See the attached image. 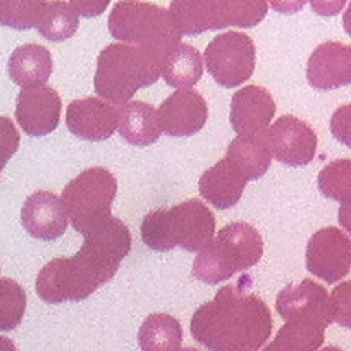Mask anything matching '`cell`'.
<instances>
[{
    "mask_svg": "<svg viewBox=\"0 0 351 351\" xmlns=\"http://www.w3.org/2000/svg\"><path fill=\"white\" fill-rule=\"evenodd\" d=\"M131 250V232L124 222L110 217L84 234L80 252L69 258H53L36 278V295L49 305L83 302L116 276Z\"/></svg>",
    "mask_w": 351,
    "mask_h": 351,
    "instance_id": "6da1fadb",
    "label": "cell"
},
{
    "mask_svg": "<svg viewBox=\"0 0 351 351\" xmlns=\"http://www.w3.org/2000/svg\"><path fill=\"white\" fill-rule=\"evenodd\" d=\"M272 326L271 308L260 296L224 286L193 313L190 330L210 351H256L271 337Z\"/></svg>",
    "mask_w": 351,
    "mask_h": 351,
    "instance_id": "7a4b0ae2",
    "label": "cell"
},
{
    "mask_svg": "<svg viewBox=\"0 0 351 351\" xmlns=\"http://www.w3.org/2000/svg\"><path fill=\"white\" fill-rule=\"evenodd\" d=\"M162 66L164 59L145 47L110 43L97 60L95 93L114 106H124L138 90L157 83Z\"/></svg>",
    "mask_w": 351,
    "mask_h": 351,
    "instance_id": "3957f363",
    "label": "cell"
},
{
    "mask_svg": "<svg viewBox=\"0 0 351 351\" xmlns=\"http://www.w3.org/2000/svg\"><path fill=\"white\" fill-rule=\"evenodd\" d=\"M140 231L141 241L154 252H171L176 246L200 252L214 238L215 217L204 202L186 200L148 212Z\"/></svg>",
    "mask_w": 351,
    "mask_h": 351,
    "instance_id": "277c9868",
    "label": "cell"
},
{
    "mask_svg": "<svg viewBox=\"0 0 351 351\" xmlns=\"http://www.w3.org/2000/svg\"><path fill=\"white\" fill-rule=\"evenodd\" d=\"M263 239L258 229L246 222H231L198 252L193 274L204 285H219L236 272H245L262 260Z\"/></svg>",
    "mask_w": 351,
    "mask_h": 351,
    "instance_id": "5b68a950",
    "label": "cell"
},
{
    "mask_svg": "<svg viewBox=\"0 0 351 351\" xmlns=\"http://www.w3.org/2000/svg\"><path fill=\"white\" fill-rule=\"evenodd\" d=\"M109 32L117 42L140 45L162 59L181 43L169 9L143 0H119L109 14Z\"/></svg>",
    "mask_w": 351,
    "mask_h": 351,
    "instance_id": "8992f818",
    "label": "cell"
},
{
    "mask_svg": "<svg viewBox=\"0 0 351 351\" xmlns=\"http://www.w3.org/2000/svg\"><path fill=\"white\" fill-rule=\"evenodd\" d=\"M267 0H172L169 14L181 35L198 36L236 26L253 28L267 16Z\"/></svg>",
    "mask_w": 351,
    "mask_h": 351,
    "instance_id": "52a82bcc",
    "label": "cell"
},
{
    "mask_svg": "<svg viewBox=\"0 0 351 351\" xmlns=\"http://www.w3.org/2000/svg\"><path fill=\"white\" fill-rule=\"evenodd\" d=\"M116 193V176L104 167H92L67 183L60 200L73 228L84 236L112 217Z\"/></svg>",
    "mask_w": 351,
    "mask_h": 351,
    "instance_id": "ba28073f",
    "label": "cell"
},
{
    "mask_svg": "<svg viewBox=\"0 0 351 351\" xmlns=\"http://www.w3.org/2000/svg\"><path fill=\"white\" fill-rule=\"evenodd\" d=\"M205 66L222 88H236L250 80L255 71L256 49L246 33L228 32L217 35L205 49Z\"/></svg>",
    "mask_w": 351,
    "mask_h": 351,
    "instance_id": "9c48e42d",
    "label": "cell"
},
{
    "mask_svg": "<svg viewBox=\"0 0 351 351\" xmlns=\"http://www.w3.org/2000/svg\"><path fill=\"white\" fill-rule=\"evenodd\" d=\"M351 269V239L337 228H324L306 245V271L327 285H336Z\"/></svg>",
    "mask_w": 351,
    "mask_h": 351,
    "instance_id": "30bf717a",
    "label": "cell"
},
{
    "mask_svg": "<svg viewBox=\"0 0 351 351\" xmlns=\"http://www.w3.org/2000/svg\"><path fill=\"white\" fill-rule=\"evenodd\" d=\"M267 141L272 155L291 167L308 165L319 143L313 128L295 116L279 117L267 130Z\"/></svg>",
    "mask_w": 351,
    "mask_h": 351,
    "instance_id": "8fae6325",
    "label": "cell"
},
{
    "mask_svg": "<svg viewBox=\"0 0 351 351\" xmlns=\"http://www.w3.org/2000/svg\"><path fill=\"white\" fill-rule=\"evenodd\" d=\"M59 93L53 88L42 86L23 88L16 100V121L29 136H47L57 130L60 121Z\"/></svg>",
    "mask_w": 351,
    "mask_h": 351,
    "instance_id": "7c38bea8",
    "label": "cell"
},
{
    "mask_svg": "<svg viewBox=\"0 0 351 351\" xmlns=\"http://www.w3.org/2000/svg\"><path fill=\"white\" fill-rule=\"evenodd\" d=\"M66 126L80 140H109L119 126V110L114 104L97 97L74 100L67 107Z\"/></svg>",
    "mask_w": 351,
    "mask_h": 351,
    "instance_id": "4fadbf2b",
    "label": "cell"
},
{
    "mask_svg": "<svg viewBox=\"0 0 351 351\" xmlns=\"http://www.w3.org/2000/svg\"><path fill=\"white\" fill-rule=\"evenodd\" d=\"M160 130L169 136L183 138L204 130L208 119V107L195 90H178L162 102L157 110Z\"/></svg>",
    "mask_w": 351,
    "mask_h": 351,
    "instance_id": "5bb4252c",
    "label": "cell"
},
{
    "mask_svg": "<svg viewBox=\"0 0 351 351\" xmlns=\"http://www.w3.org/2000/svg\"><path fill=\"white\" fill-rule=\"evenodd\" d=\"M276 102L271 92L258 84H248L232 95L229 121L238 136L267 133L274 119Z\"/></svg>",
    "mask_w": 351,
    "mask_h": 351,
    "instance_id": "9a60e30c",
    "label": "cell"
},
{
    "mask_svg": "<svg viewBox=\"0 0 351 351\" xmlns=\"http://www.w3.org/2000/svg\"><path fill=\"white\" fill-rule=\"evenodd\" d=\"M310 86L329 92L351 84V45L341 42L320 43L306 64Z\"/></svg>",
    "mask_w": 351,
    "mask_h": 351,
    "instance_id": "2e32d148",
    "label": "cell"
},
{
    "mask_svg": "<svg viewBox=\"0 0 351 351\" xmlns=\"http://www.w3.org/2000/svg\"><path fill=\"white\" fill-rule=\"evenodd\" d=\"M21 224L33 238L53 241L66 232L69 217L60 197L52 191H35L23 205Z\"/></svg>",
    "mask_w": 351,
    "mask_h": 351,
    "instance_id": "e0dca14e",
    "label": "cell"
},
{
    "mask_svg": "<svg viewBox=\"0 0 351 351\" xmlns=\"http://www.w3.org/2000/svg\"><path fill=\"white\" fill-rule=\"evenodd\" d=\"M276 310L285 320L306 317L320 320L326 326L334 322L330 295L324 286L317 285L312 279H303L300 285H289L279 291Z\"/></svg>",
    "mask_w": 351,
    "mask_h": 351,
    "instance_id": "ac0fdd59",
    "label": "cell"
},
{
    "mask_svg": "<svg viewBox=\"0 0 351 351\" xmlns=\"http://www.w3.org/2000/svg\"><path fill=\"white\" fill-rule=\"evenodd\" d=\"M246 184L248 178L224 157L202 174L198 190L204 200L214 205L217 210H228L241 200Z\"/></svg>",
    "mask_w": 351,
    "mask_h": 351,
    "instance_id": "d6986e66",
    "label": "cell"
},
{
    "mask_svg": "<svg viewBox=\"0 0 351 351\" xmlns=\"http://www.w3.org/2000/svg\"><path fill=\"white\" fill-rule=\"evenodd\" d=\"M52 71V53L38 43H26L18 47L9 57V77L21 88L42 86L50 80Z\"/></svg>",
    "mask_w": 351,
    "mask_h": 351,
    "instance_id": "ffe728a7",
    "label": "cell"
},
{
    "mask_svg": "<svg viewBox=\"0 0 351 351\" xmlns=\"http://www.w3.org/2000/svg\"><path fill=\"white\" fill-rule=\"evenodd\" d=\"M121 138L133 147H148L160 138L162 130L158 124L157 110L150 104L134 102L124 104L119 110Z\"/></svg>",
    "mask_w": 351,
    "mask_h": 351,
    "instance_id": "44dd1931",
    "label": "cell"
},
{
    "mask_svg": "<svg viewBox=\"0 0 351 351\" xmlns=\"http://www.w3.org/2000/svg\"><path fill=\"white\" fill-rule=\"evenodd\" d=\"M226 158L231 160L248 178V181L260 180L272 164V152L269 147L267 133L234 138L228 147Z\"/></svg>",
    "mask_w": 351,
    "mask_h": 351,
    "instance_id": "7402d4cb",
    "label": "cell"
},
{
    "mask_svg": "<svg viewBox=\"0 0 351 351\" xmlns=\"http://www.w3.org/2000/svg\"><path fill=\"white\" fill-rule=\"evenodd\" d=\"M327 327L320 320L306 317L288 319L263 351H317L322 346Z\"/></svg>",
    "mask_w": 351,
    "mask_h": 351,
    "instance_id": "603a6c76",
    "label": "cell"
},
{
    "mask_svg": "<svg viewBox=\"0 0 351 351\" xmlns=\"http://www.w3.org/2000/svg\"><path fill=\"white\" fill-rule=\"evenodd\" d=\"M204 76V57L195 47L180 43L162 66V77L172 88L190 90Z\"/></svg>",
    "mask_w": 351,
    "mask_h": 351,
    "instance_id": "cb8c5ba5",
    "label": "cell"
},
{
    "mask_svg": "<svg viewBox=\"0 0 351 351\" xmlns=\"http://www.w3.org/2000/svg\"><path fill=\"white\" fill-rule=\"evenodd\" d=\"M138 341L143 351H178L183 343V329L176 317L152 313L141 324Z\"/></svg>",
    "mask_w": 351,
    "mask_h": 351,
    "instance_id": "d4e9b609",
    "label": "cell"
},
{
    "mask_svg": "<svg viewBox=\"0 0 351 351\" xmlns=\"http://www.w3.org/2000/svg\"><path fill=\"white\" fill-rule=\"evenodd\" d=\"M80 28V16L73 5L64 0H52L47 4L42 21L36 29L49 42H66L73 38Z\"/></svg>",
    "mask_w": 351,
    "mask_h": 351,
    "instance_id": "484cf974",
    "label": "cell"
},
{
    "mask_svg": "<svg viewBox=\"0 0 351 351\" xmlns=\"http://www.w3.org/2000/svg\"><path fill=\"white\" fill-rule=\"evenodd\" d=\"M47 0H0V25L25 32L38 26Z\"/></svg>",
    "mask_w": 351,
    "mask_h": 351,
    "instance_id": "4316f807",
    "label": "cell"
},
{
    "mask_svg": "<svg viewBox=\"0 0 351 351\" xmlns=\"http://www.w3.org/2000/svg\"><path fill=\"white\" fill-rule=\"evenodd\" d=\"M320 193L326 198L341 204L351 202V158H339L327 164L319 172Z\"/></svg>",
    "mask_w": 351,
    "mask_h": 351,
    "instance_id": "83f0119b",
    "label": "cell"
},
{
    "mask_svg": "<svg viewBox=\"0 0 351 351\" xmlns=\"http://www.w3.org/2000/svg\"><path fill=\"white\" fill-rule=\"evenodd\" d=\"M26 291L14 279H0V332L14 330L26 312Z\"/></svg>",
    "mask_w": 351,
    "mask_h": 351,
    "instance_id": "f1b7e54d",
    "label": "cell"
},
{
    "mask_svg": "<svg viewBox=\"0 0 351 351\" xmlns=\"http://www.w3.org/2000/svg\"><path fill=\"white\" fill-rule=\"evenodd\" d=\"M332 319L341 327L351 329V281L341 282L330 293Z\"/></svg>",
    "mask_w": 351,
    "mask_h": 351,
    "instance_id": "f546056e",
    "label": "cell"
},
{
    "mask_svg": "<svg viewBox=\"0 0 351 351\" xmlns=\"http://www.w3.org/2000/svg\"><path fill=\"white\" fill-rule=\"evenodd\" d=\"M19 133L9 117L0 116V174L19 148Z\"/></svg>",
    "mask_w": 351,
    "mask_h": 351,
    "instance_id": "4dcf8cb0",
    "label": "cell"
},
{
    "mask_svg": "<svg viewBox=\"0 0 351 351\" xmlns=\"http://www.w3.org/2000/svg\"><path fill=\"white\" fill-rule=\"evenodd\" d=\"M330 133L351 150V104L341 106L330 117Z\"/></svg>",
    "mask_w": 351,
    "mask_h": 351,
    "instance_id": "1f68e13d",
    "label": "cell"
},
{
    "mask_svg": "<svg viewBox=\"0 0 351 351\" xmlns=\"http://www.w3.org/2000/svg\"><path fill=\"white\" fill-rule=\"evenodd\" d=\"M110 2H112V0H69V4L73 5V9L77 12V16L86 19L102 16L104 12L107 11Z\"/></svg>",
    "mask_w": 351,
    "mask_h": 351,
    "instance_id": "d6a6232c",
    "label": "cell"
},
{
    "mask_svg": "<svg viewBox=\"0 0 351 351\" xmlns=\"http://www.w3.org/2000/svg\"><path fill=\"white\" fill-rule=\"evenodd\" d=\"M346 5V0H310V8L322 18H334Z\"/></svg>",
    "mask_w": 351,
    "mask_h": 351,
    "instance_id": "836d02e7",
    "label": "cell"
},
{
    "mask_svg": "<svg viewBox=\"0 0 351 351\" xmlns=\"http://www.w3.org/2000/svg\"><path fill=\"white\" fill-rule=\"evenodd\" d=\"M306 2H308V0H269V4H271V8L274 9L276 12L286 16H291L303 11Z\"/></svg>",
    "mask_w": 351,
    "mask_h": 351,
    "instance_id": "e575fe53",
    "label": "cell"
},
{
    "mask_svg": "<svg viewBox=\"0 0 351 351\" xmlns=\"http://www.w3.org/2000/svg\"><path fill=\"white\" fill-rule=\"evenodd\" d=\"M337 221H339L341 228L346 229L351 234V202L341 205L339 212H337Z\"/></svg>",
    "mask_w": 351,
    "mask_h": 351,
    "instance_id": "d590c367",
    "label": "cell"
},
{
    "mask_svg": "<svg viewBox=\"0 0 351 351\" xmlns=\"http://www.w3.org/2000/svg\"><path fill=\"white\" fill-rule=\"evenodd\" d=\"M343 28L348 33V36H351V2L343 14Z\"/></svg>",
    "mask_w": 351,
    "mask_h": 351,
    "instance_id": "8d00e7d4",
    "label": "cell"
},
{
    "mask_svg": "<svg viewBox=\"0 0 351 351\" xmlns=\"http://www.w3.org/2000/svg\"><path fill=\"white\" fill-rule=\"evenodd\" d=\"M0 351H18V348L9 337L0 336Z\"/></svg>",
    "mask_w": 351,
    "mask_h": 351,
    "instance_id": "74e56055",
    "label": "cell"
},
{
    "mask_svg": "<svg viewBox=\"0 0 351 351\" xmlns=\"http://www.w3.org/2000/svg\"><path fill=\"white\" fill-rule=\"evenodd\" d=\"M320 351H343V350H341V348H337V346H327V348H322Z\"/></svg>",
    "mask_w": 351,
    "mask_h": 351,
    "instance_id": "f35d334b",
    "label": "cell"
},
{
    "mask_svg": "<svg viewBox=\"0 0 351 351\" xmlns=\"http://www.w3.org/2000/svg\"><path fill=\"white\" fill-rule=\"evenodd\" d=\"M178 351H200V350H197V348H180Z\"/></svg>",
    "mask_w": 351,
    "mask_h": 351,
    "instance_id": "ab89813d",
    "label": "cell"
},
{
    "mask_svg": "<svg viewBox=\"0 0 351 351\" xmlns=\"http://www.w3.org/2000/svg\"><path fill=\"white\" fill-rule=\"evenodd\" d=\"M236 351H253V350H236Z\"/></svg>",
    "mask_w": 351,
    "mask_h": 351,
    "instance_id": "60d3db41",
    "label": "cell"
}]
</instances>
